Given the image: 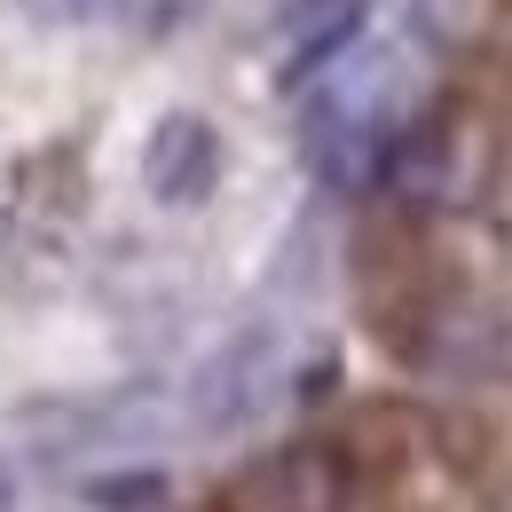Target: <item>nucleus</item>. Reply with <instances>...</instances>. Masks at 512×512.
I'll return each instance as SVG.
<instances>
[{
	"mask_svg": "<svg viewBox=\"0 0 512 512\" xmlns=\"http://www.w3.org/2000/svg\"><path fill=\"white\" fill-rule=\"evenodd\" d=\"M308 158H316L323 182H371L386 166V150H394V134H402V95H394V71L386 64H363V71H339L323 79L316 95H308Z\"/></svg>",
	"mask_w": 512,
	"mask_h": 512,
	"instance_id": "f03ea898",
	"label": "nucleus"
},
{
	"mask_svg": "<svg viewBox=\"0 0 512 512\" xmlns=\"http://www.w3.org/2000/svg\"><path fill=\"white\" fill-rule=\"evenodd\" d=\"M355 465L331 442H284L237 481V512H347Z\"/></svg>",
	"mask_w": 512,
	"mask_h": 512,
	"instance_id": "20e7f679",
	"label": "nucleus"
},
{
	"mask_svg": "<svg viewBox=\"0 0 512 512\" xmlns=\"http://www.w3.org/2000/svg\"><path fill=\"white\" fill-rule=\"evenodd\" d=\"M111 16H119V32L134 48H166L205 16V0H111Z\"/></svg>",
	"mask_w": 512,
	"mask_h": 512,
	"instance_id": "423d86ee",
	"label": "nucleus"
},
{
	"mask_svg": "<svg viewBox=\"0 0 512 512\" xmlns=\"http://www.w3.org/2000/svg\"><path fill=\"white\" fill-rule=\"evenodd\" d=\"M79 497L95 512H158L166 505V473L158 465H127V473H87Z\"/></svg>",
	"mask_w": 512,
	"mask_h": 512,
	"instance_id": "0eeeda50",
	"label": "nucleus"
},
{
	"mask_svg": "<svg viewBox=\"0 0 512 512\" xmlns=\"http://www.w3.org/2000/svg\"><path fill=\"white\" fill-rule=\"evenodd\" d=\"M24 8V24H40V32H79V24H95L111 0H16Z\"/></svg>",
	"mask_w": 512,
	"mask_h": 512,
	"instance_id": "6e6552de",
	"label": "nucleus"
},
{
	"mask_svg": "<svg viewBox=\"0 0 512 512\" xmlns=\"http://www.w3.org/2000/svg\"><path fill=\"white\" fill-rule=\"evenodd\" d=\"M221 174H229V142H221V127L205 111L150 119V134H142V190H150V205L197 213L205 197L221 190Z\"/></svg>",
	"mask_w": 512,
	"mask_h": 512,
	"instance_id": "7ed1b4c3",
	"label": "nucleus"
},
{
	"mask_svg": "<svg viewBox=\"0 0 512 512\" xmlns=\"http://www.w3.org/2000/svg\"><path fill=\"white\" fill-rule=\"evenodd\" d=\"M0 512H24V489H16V465L0 457Z\"/></svg>",
	"mask_w": 512,
	"mask_h": 512,
	"instance_id": "1a4fd4ad",
	"label": "nucleus"
},
{
	"mask_svg": "<svg viewBox=\"0 0 512 512\" xmlns=\"http://www.w3.org/2000/svg\"><path fill=\"white\" fill-rule=\"evenodd\" d=\"M371 24V0H284L276 8V71L300 87V79H323Z\"/></svg>",
	"mask_w": 512,
	"mask_h": 512,
	"instance_id": "39448f33",
	"label": "nucleus"
},
{
	"mask_svg": "<svg viewBox=\"0 0 512 512\" xmlns=\"http://www.w3.org/2000/svg\"><path fill=\"white\" fill-rule=\"evenodd\" d=\"M284 379H292V339H284V323L253 316V323H237L229 339L205 347V363L182 386V418H190V434H205V442L245 434V426H260L276 410Z\"/></svg>",
	"mask_w": 512,
	"mask_h": 512,
	"instance_id": "f257e3e1",
	"label": "nucleus"
}]
</instances>
